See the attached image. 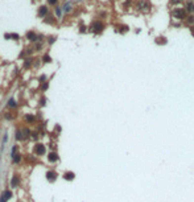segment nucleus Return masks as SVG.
<instances>
[{"label": "nucleus", "mask_w": 194, "mask_h": 202, "mask_svg": "<svg viewBox=\"0 0 194 202\" xmlns=\"http://www.w3.org/2000/svg\"><path fill=\"white\" fill-rule=\"evenodd\" d=\"M46 15H48V8H46V5H41L40 9H39V16H40V17H44V16H46Z\"/></svg>", "instance_id": "obj_5"}, {"label": "nucleus", "mask_w": 194, "mask_h": 202, "mask_svg": "<svg viewBox=\"0 0 194 202\" xmlns=\"http://www.w3.org/2000/svg\"><path fill=\"white\" fill-rule=\"evenodd\" d=\"M41 46H42L41 44H37V45H36V49H41Z\"/></svg>", "instance_id": "obj_27"}, {"label": "nucleus", "mask_w": 194, "mask_h": 202, "mask_svg": "<svg viewBox=\"0 0 194 202\" xmlns=\"http://www.w3.org/2000/svg\"><path fill=\"white\" fill-rule=\"evenodd\" d=\"M57 1H58V0H48V3H49L50 5H56Z\"/></svg>", "instance_id": "obj_24"}, {"label": "nucleus", "mask_w": 194, "mask_h": 202, "mask_svg": "<svg viewBox=\"0 0 194 202\" xmlns=\"http://www.w3.org/2000/svg\"><path fill=\"white\" fill-rule=\"evenodd\" d=\"M4 37H5L7 40H8V39H15V40H19V39H20V37H19V35H16V33H12V35H8V33H5Z\"/></svg>", "instance_id": "obj_13"}, {"label": "nucleus", "mask_w": 194, "mask_h": 202, "mask_svg": "<svg viewBox=\"0 0 194 202\" xmlns=\"http://www.w3.org/2000/svg\"><path fill=\"white\" fill-rule=\"evenodd\" d=\"M8 106H9V107H15V106H16V102H15V99H11V101L8 102Z\"/></svg>", "instance_id": "obj_22"}, {"label": "nucleus", "mask_w": 194, "mask_h": 202, "mask_svg": "<svg viewBox=\"0 0 194 202\" xmlns=\"http://www.w3.org/2000/svg\"><path fill=\"white\" fill-rule=\"evenodd\" d=\"M30 63H32V58H26V60H25V63H24V66H25V67H28Z\"/></svg>", "instance_id": "obj_21"}, {"label": "nucleus", "mask_w": 194, "mask_h": 202, "mask_svg": "<svg viewBox=\"0 0 194 202\" xmlns=\"http://www.w3.org/2000/svg\"><path fill=\"white\" fill-rule=\"evenodd\" d=\"M173 17L174 19H177V20H184V19L186 17V9L184 8H176V9H173Z\"/></svg>", "instance_id": "obj_1"}, {"label": "nucleus", "mask_w": 194, "mask_h": 202, "mask_svg": "<svg viewBox=\"0 0 194 202\" xmlns=\"http://www.w3.org/2000/svg\"><path fill=\"white\" fill-rule=\"evenodd\" d=\"M170 3L172 4H178V3H181V0H170Z\"/></svg>", "instance_id": "obj_25"}, {"label": "nucleus", "mask_w": 194, "mask_h": 202, "mask_svg": "<svg viewBox=\"0 0 194 202\" xmlns=\"http://www.w3.org/2000/svg\"><path fill=\"white\" fill-rule=\"evenodd\" d=\"M186 12H194V3H188V5H186Z\"/></svg>", "instance_id": "obj_14"}, {"label": "nucleus", "mask_w": 194, "mask_h": 202, "mask_svg": "<svg viewBox=\"0 0 194 202\" xmlns=\"http://www.w3.org/2000/svg\"><path fill=\"white\" fill-rule=\"evenodd\" d=\"M139 7H140V9H143V11H148L151 8V5H149V3H148V1H141L139 4Z\"/></svg>", "instance_id": "obj_9"}, {"label": "nucleus", "mask_w": 194, "mask_h": 202, "mask_svg": "<svg viewBox=\"0 0 194 202\" xmlns=\"http://www.w3.org/2000/svg\"><path fill=\"white\" fill-rule=\"evenodd\" d=\"M166 42H168V41H166V39L164 36H160V37H157V39H156V44H161V45H165Z\"/></svg>", "instance_id": "obj_11"}, {"label": "nucleus", "mask_w": 194, "mask_h": 202, "mask_svg": "<svg viewBox=\"0 0 194 202\" xmlns=\"http://www.w3.org/2000/svg\"><path fill=\"white\" fill-rule=\"evenodd\" d=\"M11 197H12V192H9V190H5V192L3 193V196L0 197V202H7Z\"/></svg>", "instance_id": "obj_4"}, {"label": "nucleus", "mask_w": 194, "mask_h": 202, "mask_svg": "<svg viewBox=\"0 0 194 202\" xmlns=\"http://www.w3.org/2000/svg\"><path fill=\"white\" fill-rule=\"evenodd\" d=\"M54 42V37H49V44Z\"/></svg>", "instance_id": "obj_26"}, {"label": "nucleus", "mask_w": 194, "mask_h": 202, "mask_svg": "<svg viewBox=\"0 0 194 202\" xmlns=\"http://www.w3.org/2000/svg\"><path fill=\"white\" fill-rule=\"evenodd\" d=\"M16 139H17V140H22V139H25L24 136H22V132H21V131H16Z\"/></svg>", "instance_id": "obj_17"}, {"label": "nucleus", "mask_w": 194, "mask_h": 202, "mask_svg": "<svg viewBox=\"0 0 194 202\" xmlns=\"http://www.w3.org/2000/svg\"><path fill=\"white\" fill-rule=\"evenodd\" d=\"M46 177H48V180H49V181L54 182V181H56L57 174H56V172H48V173H46Z\"/></svg>", "instance_id": "obj_10"}, {"label": "nucleus", "mask_w": 194, "mask_h": 202, "mask_svg": "<svg viewBox=\"0 0 194 202\" xmlns=\"http://www.w3.org/2000/svg\"><path fill=\"white\" fill-rule=\"evenodd\" d=\"M26 39L29 41H32V42H35V41H37V35L35 32H28L26 33Z\"/></svg>", "instance_id": "obj_6"}, {"label": "nucleus", "mask_w": 194, "mask_h": 202, "mask_svg": "<svg viewBox=\"0 0 194 202\" xmlns=\"http://www.w3.org/2000/svg\"><path fill=\"white\" fill-rule=\"evenodd\" d=\"M70 9H71V5H70V3H67V4L65 5L63 11H65V12H70Z\"/></svg>", "instance_id": "obj_19"}, {"label": "nucleus", "mask_w": 194, "mask_h": 202, "mask_svg": "<svg viewBox=\"0 0 194 202\" xmlns=\"http://www.w3.org/2000/svg\"><path fill=\"white\" fill-rule=\"evenodd\" d=\"M25 120L26 121H33V120H35V116H33V115H26L25 116Z\"/></svg>", "instance_id": "obj_18"}, {"label": "nucleus", "mask_w": 194, "mask_h": 202, "mask_svg": "<svg viewBox=\"0 0 194 202\" xmlns=\"http://www.w3.org/2000/svg\"><path fill=\"white\" fill-rule=\"evenodd\" d=\"M42 89H44V90H46V89H48V83H45V85L42 86Z\"/></svg>", "instance_id": "obj_28"}, {"label": "nucleus", "mask_w": 194, "mask_h": 202, "mask_svg": "<svg viewBox=\"0 0 194 202\" xmlns=\"http://www.w3.org/2000/svg\"><path fill=\"white\" fill-rule=\"evenodd\" d=\"M42 60L45 61V62H50V61H52V58H50L49 56H44V58H42Z\"/></svg>", "instance_id": "obj_23"}, {"label": "nucleus", "mask_w": 194, "mask_h": 202, "mask_svg": "<svg viewBox=\"0 0 194 202\" xmlns=\"http://www.w3.org/2000/svg\"><path fill=\"white\" fill-rule=\"evenodd\" d=\"M62 13H63V9L61 8V7H58V8H56V15H57L58 17L62 16Z\"/></svg>", "instance_id": "obj_15"}, {"label": "nucleus", "mask_w": 194, "mask_h": 202, "mask_svg": "<svg viewBox=\"0 0 194 202\" xmlns=\"http://www.w3.org/2000/svg\"><path fill=\"white\" fill-rule=\"evenodd\" d=\"M103 29H104V25L102 24L100 21H95L90 26V30H91V32H94V33H100Z\"/></svg>", "instance_id": "obj_2"}, {"label": "nucleus", "mask_w": 194, "mask_h": 202, "mask_svg": "<svg viewBox=\"0 0 194 202\" xmlns=\"http://www.w3.org/2000/svg\"><path fill=\"white\" fill-rule=\"evenodd\" d=\"M74 177H75V174L73 172H66V173L63 174V178H65V180H67V181L74 180Z\"/></svg>", "instance_id": "obj_7"}, {"label": "nucleus", "mask_w": 194, "mask_h": 202, "mask_svg": "<svg viewBox=\"0 0 194 202\" xmlns=\"http://www.w3.org/2000/svg\"><path fill=\"white\" fill-rule=\"evenodd\" d=\"M186 22H188V24H194V16H189Z\"/></svg>", "instance_id": "obj_20"}, {"label": "nucleus", "mask_w": 194, "mask_h": 202, "mask_svg": "<svg viewBox=\"0 0 194 202\" xmlns=\"http://www.w3.org/2000/svg\"><path fill=\"white\" fill-rule=\"evenodd\" d=\"M48 160H49L50 162H56L57 160H58V156H57V153H54V152H52V153H49Z\"/></svg>", "instance_id": "obj_8"}, {"label": "nucleus", "mask_w": 194, "mask_h": 202, "mask_svg": "<svg viewBox=\"0 0 194 202\" xmlns=\"http://www.w3.org/2000/svg\"><path fill=\"white\" fill-rule=\"evenodd\" d=\"M12 159H13V162H16V164H17V162L21 160V155H20V153H17V155H15Z\"/></svg>", "instance_id": "obj_16"}, {"label": "nucleus", "mask_w": 194, "mask_h": 202, "mask_svg": "<svg viewBox=\"0 0 194 202\" xmlns=\"http://www.w3.org/2000/svg\"><path fill=\"white\" fill-rule=\"evenodd\" d=\"M35 153L39 155V156H41V155L45 153V145H44V144H36V147H35Z\"/></svg>", "instance_id": "obj_3"}, {"label": "nucleus", "mask_w": 194, "mask_h": 202, "mask_svg": "<svg viewBox=\"0 0 194 202\" xmlns=\"http://www.w3.org/2000/svg\"><path fill=\"white\" fill-rule=\"evenodd\" d=\"M19 182H20V178H19V176H13L12 182H11V186H12V188H16V186L19 185Z\"/></svg>", "instance_id": "obj_12"}]
</instances>
